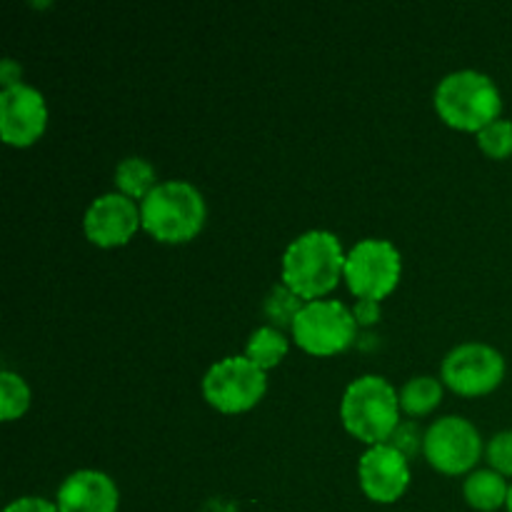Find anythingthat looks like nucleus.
I'll return each mask as SVG.
<instances>
[{
  "label": "nucleus",
  "mask_w": 512,
  "mask_h": 512,
  "mask_svg": "<svg viewBox=\"0 0 512 512\" xmlns=\"http://www.w3.org/2000/svg\"><path fill=\"white\" fill-rule=\"evenodd\" d=\"M398 395L403 413L423 418L443 403V380L433 375H415L398 390Z\"/></svg>",
  "instance_id": "nucleus-17"
},
{
  "label": "nucleus",
  "mask_w": 512,
  "mask_h": 512,
  "mask_svg": "<svg viewBox=\"0 0 512 512\" xmlns=\"http://www.w3.org/2000/svg\"><path fill=\"white\" fill-rule=\"evenodd\" d=\"M403 255L390 240L365 238L348 250L345 275L350 293L358 300H385L400 283Z\"/></svg>",
  "instance_id": "nucleus-7"
},
{
  "label": "nucleus",
  "mask_w": 512,
  "mask_h": 512,
  "mask_svg": "<svg viewBox=\"0 0 512 512\" xmlns=\"http://www.w3.org/2000/svg\"><path fill=\"white\" fill-rule=\"evenodd\" d=\"M423 455L443 475L473 473L483 455V435L463 415H445L425 430Z\"/></svg>",
  "instance_id": "nucleus-8"
},
{
  "label": "nucleus",
  "mask_w": 512,
  "mask_h": 512,
  "mask_svg": "<svg viewBox=\"0 0 512 512\" xmlns=\"http://www.w3.org/2000/svg\"><path fill=\"white\" fill-rule=\"evenodd\" d=\"M288 338L280 328H273V325H260L250 333L248 345H245V358L250 363L258 365L260 370H273L283 363V358L288 355Z\"/></svg>",
  "instance_id": "nucleus-16"
},
{
  "label": "nucleus",
  "mask_w": 512,
  "mask_h": 512,
  "mask_svg": "<svg viewBox=\"0 0 512 512\" xmlns=\"http://www.w3.org/2000/svg\"><path fill=\"white\" fill-rule=\"evenodd\" d=\"M505 508H508V512H512V483H510V495H508V505H505Z\"/></svg>",
  "instance_id": "nucleus-26"
},
{
  "label": "nucleus",
  "mask_w": 512,
  "mask_h": 512,
  "mask_svg": "<svg viewBox=\"0 0 512 512\" xmlns=\"http://www.w3.org/2000/svg\"><path fill=\"white\" fill-rule=\"evenodd\" d=\"M478 148L488 155L490 160H505L512 155V120L498 118L485 125L478 135Z\"/></svg>",
  "instance_id": "nucleus-20"
},
{
  "label": "nucleus",
  "mask_w": 512,
  "mask_h": 512,
  "mask_svg": "<svg viewBox=\"0 0 512 512\" xmlns=\"http://www.w3.org/2000/svg\"><path fill=\"white\" fill-rule=\"evenodd\" d=\"M140 218L150 238L165 245H180L203 230L208 205L203 193L188 180H163L140 203Z\"/></svg>",
  "instance_id": "nucleus-4"
},
{
  "label": "nucleus",
  "mask_w": 512,
  "mask_h": 512,
  "mask_svg": "<svg viewBox=\"0 0 512 512\" xmlns=\"http://www.w3.org/2000/svg\"><path fill=\"white\" fill-rule=\"evenodd\" d=\"M293 340L300 350L315 358H330L350 345L358 338V323H355L353 308L343 305L340 300H310L295 318Z\"/></svg>",
  "instance_id": "nucleus-6"
},
{
  "label": "nucleus",
  "mask_w": 512,
  "mask_h": 512,
  "mask_svg": "<svg viewBox=\"0 0 512 512\" xmlns=\"http://www.w3.org/2000/svg\"><path fill=\"white\" fill-rule=\"evenodd\" d=\"M3 512H60L58 505L50 500L38 498V495H25V498L13 500Z\"/></svg>",
  "instance_id": "nucleus-23"
},
{
  "label": "nucleus",
  "mask_w": 512,
  "mask_h": 512,
  "mask_svg": "<svg viewBox=\"0 0 512 512\" xmlns=\"http://www.w3.org/2000/svg\"><path fill=\"white\" fill-rule=\"evenodd\" d=\"M115 190L128 195L135 203H143L155 188H158V175L150 160L140 158V155H128L115 165Z\"/></svg>",
  "instance_id": "nucleus-15"
},
{
  "label": "nucleus",
  "mask_w": 512,
  "mask_h": 512,
  "mask_svg": "<svg viewBox=\"0 0 512 512\" xmlns=\"http://www.w3.org/2000/svg\"><path fill=\"white\" fill-rule=\"evenodd\" d=\"M390 445H395V448L400 450V453H405L410 458V455L415 453L418 448H423V440H420V435L415 433L413 425H403L400 423V428L395 430V435L390 438Z\"/></svg>",
  "instance_id": "nucleus-22"
},
{
  "label": "nucleus",
  "mask_w": 512,
  "mask_h": 512,
  "mask_svg": "<svg viewBox=\"0 0 512 512\" xmlns=\"http://www.w3.org/2000/svg\"><path fill=\"white\" fill-rule=\"evenodd\" d=\"M48 128V103L38 88L20 83L0 93V135L5 145L28 148Z\"/></svg>",
  "instance_id": "nucleus-12"
},
{
  "label": "nucleus",
  "mask_w": 512,
  "mask_h": 512,
  "mask_svg": "<svg viewBox=\"0 0 512 512\" xmlns=\"http://www.w3.org/2000/svg\"><path fill=\"white\" fill-rule=\"evenodd\" d=\"M440 380L455 395L480 398L500 388L505 380V358L488 343H460L445 355Z\"/></svg>",
  "instance_id": "nucleus-9"
},
{
  "label": "nucleus",
  "mask_w": 512,
  "mask_h": 512,
  "mask_svg": "<svg viewBox=\"0 0 512 512\" xmlns=\"http://www.w3.org/2000/svg\"><path fill=\"white\" fill-rule=\"evenodd\" d=\"M203 398L223 415H240L253 410L268 393V373L250 363L245 355H228L203 375Z\"/></svg>",
  "instance_id": "nucleus-5"
},
{
  "label": "nucleus",
  "mask_w": 512,
  "mask_h": 512,
  "mask_svg": "<svg viewBox=\"0 0 512 512\" xmlns=\"http://www.w3.org/2000/svg\"><path fill=\"white\" fill-rule=\"evenodd\" d=\"M30 400H33V395H30V385L25 383L23 375L3 370L0 373V418L5 423L18 420L20 415L28 413Z\"/></svg>",
  "instance_id": "nucleus-18"
},
{
  "label": "nucleus",
  "mask_w": 512,
  "mask_h": 512,
  "mask_svg": "<svg viewBox=\"0 0 512 512\" xmlns=\"http://www.w3.org/2000/svg\"><path fill=\"white\" fill-rule=\"evenodd\" d=\"M343 428L363 445L390 443L400 428V395L380 375H360L340 400Z\"/></svg>",
  "instance_id": "nucleus-3"
},
{
  "label": "nucleus",
  "mask_w": 512,
  "mask_h": 512,
  "mask_svg": "<svg viewBox=\"0 0 512 512\" xmlns=\"http://www.w3.org/2000/svg\"><path fill=\"white\" fill-rule=\"evenodd\" d=\"M408 455L400 453L395 445H373L363 453L358 463V483L365 498L380 505H393L410 488Z\"/></svg>",
  "instance_id": "nucleus-11"
},
{
  "label": "nucleus",
  "mask_w": 512,
  "mask_h": 512,
  "mask_svg": "<svg viewBox=\"0 0 512 512\" xmlns=\"http://www.w3.org/2000/svg\"><path fill=\"white\" fill-rule=\"evenodd\" d=\"M23 70H20V65L15 63L13 58H5L3 63H0V83H3V90L8 88H15V85L23 83Z\"/></svg>",
  "instance_id": "nucleus-25"
},
{
  "label": "nucleus",
  "mask_w": 512,
  "mask_h": 512,
  "mask_svg": "<svg viewBox=\"0 0 512 512\" xmlns=\"http://www.w3.org/2000/svg\"><path fill=\"white\" fill-rule=\"evenodd\" d=\"M345 258L348 253L338 235L330 230H308L290 240L285 248L280 260V280L305 303L323 300L343 280Z\"/></svg>",
  "instance_id": "nucleus-1"
},
{
  "label": "nucleus",
  "mask_w": 512,
  "mask_h": 512,
  "mask_svg": "<svg viewBox=\"0 0 512 512\" xmlns=\"http://www.w3.org/2000/svg\"><path fill=\"white\" fill-rule=\"evenodd\" d=\"M435 113L445 125L478 135L485 125L503 118V95L488 73L453 70L438 83L433 95Z\"/></svg>",
  "instance_id": "nucleus-2"
},
{
  "label": "nucleus",
  "mask_w": 512,
  "mask_h": 512,
  "mask_svg": "<svg viewBox=\"0 0 512 512\" xmlns=\"http://www.w3.org/2000/svg\"><path fill=\"white\" fill-rule=\"evenodd\" d=\"M488 463L503 478H512V430L495 433L488 443Z\"/></svg>",
  "instance_id": "nucleus-21"
},
{
  "label": "nucleus",
  "mask_w": 512,
  "mask_h": 512,
  "mask_svg": "<svg viewBox=\"0 0 512 512\" xmlns=\"http://www.w3.org/2000/svg\"><path fill=\"white\" fill-rule=\"evenodd\" d=\"M55 505L60 512H118L120 493L108 473L83 468L60 483Z\"/></svg>",
  "instance_id": "nucleus-13"
},
{
  "label": "nucleus",
  "mask_w": 512,
  "mask_h": 512,
  "mask_svg": "<svg viewBox=\"0 0 512 512\" xmlns=\"http://www.w3.org/2000/svg\"><path fill=\"white\" fill-rule=\"evenodd\" d=\"M510 483L493 468H480L468 473L463 480V498L468 500L470 508L480 512H495L508 505Z\"/></svg>",
  "instance_id": "nucleus-14"
},
{
  "label": "nucleus",
  "mask_w": 512,
  "mask_h": 512,
  "mask_svg": "<svg viewBox=\"0 0 512 512\" xmlns=\"http://www.w3.org/2000/svg\"><path fill=\"white\" fill-rule=\"evenodd\" d=\"M140 228H143L140 203L118 190L98 195L83 215L85 238L98 248H120V245L130 243V238Z\"/></svg>",
  "instance_id": "nucleus-10"
},
{
  "label": "nucleus",
  "mask_w": 512,
  "mask_h": 512,
  "mask_svg": "<svg viewBox=\"0 0 512 512\" xmlns=\"http://www.w3.org/2000/svg\"><path fill=\"white\" fill-rule=\"evenodd\" d=\"M303 305L305 300L300 298V295H295L288 285L280 283L268 293L263 310L265 315H268L270 325L283 330V328H293L295 318H298V313L303 310Z\"/></svg>",
  "instance_id": "nucleus-19"
},
{
  "label": "nucleus",
  "mask_w": 512,
  "mask_h": 512,
  "mask_svg": "<svg viewBox=\"0 0 512 512\" xmlns=\"http://www.w3.org/2000/svg\"><path fill=\"white\" fill-rule=\"evenodd\" d=\"M353 315L358 328H368V325H375L380 320V303L378 300H358L353 305Z\"/></svg>",
  "instance_id": "nucleus-24"
}]
</instances>
